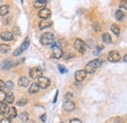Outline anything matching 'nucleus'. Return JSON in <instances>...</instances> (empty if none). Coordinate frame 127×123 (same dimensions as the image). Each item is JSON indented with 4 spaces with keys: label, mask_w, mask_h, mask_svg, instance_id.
Masks as SVG:
<instances>
[{
    "label": "nucleus",
    "mask_w": 127,
    "mask_h": 123,
    "mask_svg": "<svg viewBox=\"0 0 127 123\" xmlns=\"http://www.w3.org/2000/svg\"><path fill=\"white\" fill-rule=\"evenodd\" d=\"M102 65V61L99 60V59H96L93 61L89 62L86 65V68H85V71L86 73H89V74H92L96 71L97 68H99L100 66Z\"/></svg>",
    "instance_id": "nucleus-1"
},
{
    "label": "nucleus",
    "mask_w": 127,
    "mask_h": 123,
    "mask_svg": "<svg viewBox=\"0 0 127 123\" xmlns=\"http://www.w3.org/2000/svg\"><path fill=\"white\" fill-rule=\"evenodd\" d=\"M54 38L55 35L52 32H45L44 34H42L41 38H40V42L43 45H50L54 43Z\"/></svg>",
    "instance_id": "nucleus-2"
},
{
    "label": "nucleus",
    "mask_w": 127,
    "mask_h": 123,
    "mask_svg": "<svg viewBox=\"0 0 127 123\" xmlns=\"http://www.w3.org/2000/svg\"><path fill=\"white\" fill-rule=\"evenodd\" d=\"M52 56L55 59H60L64 56V52L62 50V48L60 47V45L58 43H53L52 46Z\"/></svg>",
    "instance_id": "nucleus-3"
},
{
    "label": "nucleus",
    "mask_w": 127,
    "mask_h": 123,
    "mask_svg": "<svg viewBox=\"0 0 127 123\" xmlns=\"http://www.w3.org/2000/svg\"><path fill=\"white\" fill-rule=\"evenodd\" d=\"M29 46H30V39H29V37H27V38L25 39V41L23 42V44L20 47H18L16 50L14 51V56H15V57L20 56L25 50H27V49L29 48Z\"/></svg>",
    "instance_id": "nucleus-4"
},
{
    "label": "nucleus",
    "mask_w": 127,
    "mask_h": 123,
    "mask_svg": "<svg viewBox=\"0 0 127 123\" xmlns=\"http://www.w3.org/2000/svg\"><path fill=\"white\" fill-rule=\"evenodd\" d=\"M73 47H74V49H75L77 52H79L80 54H83V53H85V51H86L85 42H83L79 38H77V39L74 40V42H73Z\"/></svg>",
    "instance_id": "nucleus-5"
},
{
    "label": "nucleus",
    "mask_w": 127,
    "mask_h": 123,
    "mask_svg": "<svg viewBox=\"0 0 127 123\" xmlns=\"http://www.w3.org/2000/svg\"><path fill=\"white\" fill-rule=\"evenodd\" d=\"M120 55L117 51H111L108 55V60L111 62H117L120 61Z\"/></svg>",
    "instance_id": "nucleus-6"
},
{
    "label": "nucleus",
    "mask_w": 127,
    "mask_h": 123,
    "mask_svg": "<svg viewBox=\"0 0 127 123\" xmlns=\"http://www.w3.org/2000/svg\"><path fill=\"white\" fill-rule=\"evenodd\" d=\"M38 86L40 89H46L48 86L50 85V80L49 78L46 76H41L40 78H38Z\"/></svg>",
    "instance_id": "nucleus-7"
},
{
    "label": "nucleus",
    "mask_w": 127,
    "mask_h": 123,
    "mask_svg": "<svg viewBox=\"0 0 127 123\" xmlns=\"http://www.w3.org/2000/svg\"><path fill=\"white\" fill-rule=\"evenodd\" d=\"M30 76L32 77V79H38L42 76V71L37 67H32L30 70Z\"/></svg>",
    "instance_id": "nucleus-8"
},
{
    "label": "nucleus",
    "mask_w": 127,
    "mask_h": 123,
    "mask_svg": "<svg viewBox=\"0 0 127 123\" xmlns=\"http://www.w3.org/2000/svg\"><path fill=\"white\" fill-rule=\"evenodd\" d=\"M0 38L4 41H11L14 39V34L11 32V31H3L1 34H0Z\"/></svg>",
    "instance_id": "nucleus-9"
},
{
    "label": "nucleus",
    "mask_w": 127,
    "mask_h": 123,
    "mask_svg": "<svg viewBox=\"0 0 127 123\" xmlns=\"http://www.w3.org/2000/svg\"><path fill=\"white\" fill-rule=\"evenodd\" d=\"M15 65V62L12 60H6V61L2 62L0 63V68L1 69H9L11 67H13Z\"/></svg>",
    "instance_id": "nucleus-10"
},
{
    "label": "nucleus",
    "mask_w": 127,
    "mask_h": 123,
    "mask_svg": "<svg viewBox=\"0 0 127 123\" xmlns=\"http://www.w3.org/2000/svg\"><path fill=\"white\" fill-rule=\"evenodd\" d=\"M63 108L65 111H72L75 108V103H73L72 101H65L64 103Z\"/></svg>",
    "instance_id": "nucleus-11"
},
{
    "label": "nucleus",
    "mask_w": 127,
    "mask_h": 123,
    "mask_svg": "<svg viewBox=\"0 0 127 123\" xmlns=\"http://www.w3.org/2000/svg\"><path fill=\"white\" fill-rule=\"evenodd\" d=\"M86 75H87V73H86V71H85V70H83V69H79V70H77V71L75 72L74 77H75V80H76V81L81 82V81H83V80L85 79Z\"/></svg>",
    "instance_id": "nucleus-12"
},
{
    "label": "nucleus",
    "mask_w": 127,
    "mask_h": 123,
    "mask_svg": "<svg viewBox=\"0 0 127 123\" xmlns=\"http://www.w3.org/2000/svg\"><path fill=\"white\" fill-rule=\"evenodd\" d=\"M38 16L43 20H47L48 18H50V16H51V11L47 8H43V9H41L39 11Z\"/></svg>",
    "instance_id": "nucleus-13"
},
{
    "label": "nucleus",
    "mask_w": 127,
    "mask_h": 123,
    "mask_svg": "<svg viewBox=\"0 0 127 123\" xmlns=\"http://www.w3.org/2000/svg\"><path fill=\"white\" fill-rule=\"evenodd\" d=\"M53 25V22L51 20H42L40 23H39V29L40 30H44L46 28H49Z\"/></svg>",
    "instance_id": "nucleus-14"
},
{
    "label": "nucleus",
    "mask_w": 127,
    "mask_h": 123,
    "mask_svg": "<svg viewBox=\"0 0 127 123\" xmlns=\"http://www.w3.org/2000/svg\"><path fill=\"white\" fill-rule=\"evenodd\" d=\"M46 4H47V1H45V0H36V1L33 2V6H34L35 8H38V9H40V8H41V9L45 8Z\"/></svg>",
    "instance_id": "nucleus-15"
},
{
    "label": "nucleus",
    "mask_w": 127,
    "mask_h": 123,
    "mask_svg": "<svg viewBox=\"0 0 127 123\" xmlns=\"http://www.w3.org/2000/svg\"><path fill=\"white\" fill-rule=\"evenodd\" d=\"M19 85L20 86H22V87H28L29 86V84H30V80H29V78L26 76H22L20 77V79H19Z\"/></svg>",
    "instance_id": "nucleus-16"
},
{
    "label": "nucleus",
    "mask_w": 127,
    "mask_h": 123,
    "mask_svg": "<svg viewBox=\"0 0 127 123\" xmlns=\"http://www.w3.org/2000/svg\"><path fill=\"white\" fill-rule=\"evenodd\" d=\"M9 112V107L8 105H6L5 103H1L0 104V114L2 115H6Z\"/></svg>",
    "instance_id": "nucleus-17"
},
{
    "label": "nucleus",
    "mask_w": 127,
    "mask_h": 123,
    "mask_svg": "<svg viewBox=\"0 0 127 123\" xmlns=\"http://www.w3.org/2000/svg\"><path fill=\"white\" fill-rule=\"evenodd\" d=\"M39 90H40V88H39L38 84L37 83H32L31 87L29 88V93L30 94H35V93L39 92Z\"/></svg>",
    "instance_id": "nucleus-18"
},
{
    "label": "nucleus",
    "mask_w": 127,
    "mask_h": 123,
    "mask_svg": "<svg viewBox=\"0 0 127 123\" xmlns=\"http://www.w3.org/2000/svg\"><path fill=\"white\" fill-rule=\"evenodd\" d=\"M102 40H103V42L104 43H106V44H111V35L108 33V32H105V33H103L102 34Z\"/></svg>",
    "instance_id": "nucleus-19"
},
{
    "label": "nucleus",
    "mask_w": 127,
    "mask_h": 123,
    "mask_svg": "<svg viewBox=\"0 0 127 123\" xmlns=\"http://www.w3.org/2000/svg\"><path fill=\"white\" fill-rule=\"evenodd\" d=\"M7 104H13L14 101H15V96L12 94V93H9V94H6V97H5V100H4Z\"/></svg>",
    "instance_id": "nucleus-20"
},
{
    "label": "nucleus",
    "mask_w": 127,
    "mask_h": 123,
    "mask_svg": "<svg viewBox=\"0 0 127 123\" xmlns=\"http://www.w3.org/2000/svg\"><path fill=\"white\" fill-rule=\"evenodd\" d=\"M9 13V6L8 5H2L0 7V16H6Z\"/></svg>",
    "instance_id": "nucleus-21"
},
{
    "label": "nucleus",
    "mask_w": 127,
    "mask_h": 123,
    "mask_svg": "<svg viewBox=\"0 0 127 123\" xmlns=\"http://www.w3.org/2000/svg\"><path fill=\"white\" fill-rule=\"evenodd\" d=\"M124 16H125L124 15V12L121 9H119V10H117L115 12V18H116L117 21H122L123 18H124Z\"/></svg>",
    "instance_id": "nucleus-22"
},
{
    "label": "nucleus",
    "mask_w": 127,
    "mask_h": 123,
    "mask_svg": "<svg viewBox=\"0 0 127 123\" xmlns=\"http://www.w3.org/2000/svg\"><path fill=\"white\" fill-rule=\"evenodd\" d=\"M111 31H112L116 36H118V35L120 34V29H119V27H118L117 25H111Z\"/></svg>",
    "instance_id": "nucleus-23"
},
{
    "label": "nucleus",
    "mask_w": 127,
    "mask_h": 123,
    "mask_svg": "<svg viewBox=\"0 0 127 123\" xmlns=\"http://www.w3.org/2000/svg\"><path fill=\"white\" fill-rule=\"evenodd\" d=\"M10 49H11V47H10V45H8V44H0V52L3 53V54L8 53Z\"/></svg>",
    "instance_id": "nucleus-24"
},
{
    "label": "nucleus",
    "mask_w": 127,
    "mask_h": 123,
    "mask_svg": "<svg viewBox=\"0 0 127 123\" xmlns=\"http://www.w3.org/2000/svg\"><path fill=\"white\" fill-rule=\"evenodd\" d=\"M20 119H21V121H23V122L28 121V120L30 119V115H29V113H28L27 111L22 112V113L20 114Z\"/></svg>",
    "instance_id": "nucleus-25"
},
{
    "label": "nucleus",
    "mask_w": 127,
    "mask_h": 123,
    "mask_svg": "<svg viewBox=\"0 0 127 123\" xmlns=\"http://www.w3.org/2000/svg\"><path fill=\"white\" fill-rule=\"evenodd\" d=\"M8 115H9V117L8 118H15L17 116V109L16 108H9V112H8Z\"/></svg>",
    "instance_id": "nucleus-26"
},
{
    "label": "nucleus",
    "mask_w": 127,
    "mask_h": 123,
    "mask_svg": "<svg viewBox=\"0 0 127 123\" xmlns=\"http://www.w3.org/2000/svg\"><path fill=\"white\" fill-rule=\"evenodd\" d=\"M28 104V99L27 98H22L21 100H19L18 102H17V105L19 106V107H24V106H26Z\"/></svg>",
    "instance_id": "nucleus-27"
},
{
    "label": "nucleus",
    "mask_w": 127,
    "mask_h": 123,
    "mask_svg": "<svg viewBox=\"0 0 127 123\" xmlns=\"http://www.w3.org/2000/svg\"><path fill=\"white\" fill-rule=\"evenodd\" d=\"M5 87H6L8 90H12V89L14 88V83H13V81L8 80V81L5 83Z\"/></svg>",
    "instance_id": "nucleus-28"
},
{
    "label": "nucleus",
    "mask_w": 127,
    "mask_h": 123,
    "mask_svg": "<svg viewBox=\"0 0 127 123\" xmlns=\"http://www.w3.org/2000/svg\"><path fill=\"white\" fill-rule=\"evenodd\" d=\"M58 68H59L60 72L63 73V74L64 73H65V72H67V68H65L63 64H59V65H58Z\"/></svg>",
    "instance_id": "nucleus-29"
},
{
    "label": "nucleus",
    "mask_w": 127,
    "mask_h": 123,
    "mask_svg": "<svg viewBox=\"0 0 127 123\" xmlns=\"http://www.w3.org/2000/svg\"><path fill=\"white\" fill-rule=\"evenodd\" d=\"M72 97H73V94L70 92L66 93V94L64 95V99H65V101H70V100L72 99Z\"/></svg>",
    "instance_id": "nucleus-30"
},
{
    "label": "nucleus",
    "mask_w": 127,
    "mask_h": 123,
    "mask_svg": "<svg viewBox=\"0 0 127 123\" xmlns=\"http://www.w3.org/2000/svg\"><path fill=\"white\" fill-rule=\"evenodd\" d=\"M5 97H6V93L3 90H0V103H2L5 100Z\"/></svg>",
    "instance_id": "nucleus-31"
},
{
    "label": "nucleus",
    "mask_w": 127,
    "mask_h": 123,
    "mask_svg": "<svg viewBox=\"0 0 127 123\" xmlns=\"http://www.w3.org/2000/svg\"><path fill=\"white\" fill-rule=\"evenodd\" d=\"M0 123H11V119L10 118H8V117H5V118H3Z\"/></svg>",
    "instance_id": "nucleus-32"
},
{
    "label": "nucleus",
    "mask_w": 127,
    "mask_h": 123,
    "mask_svg": "<svg viewBox=\"0 0 127 123\" xmlns=\"http://www.w3.org/2000/svg\"><path fill=\"white\" fill-rule=\"evenodd\" d=\"M12 33H13V34H18V35L21 34V32L19 31V28H18V27H15V28H14V31H13Z\"/></svg>",
    "instance_id": "nucleus-33"
},
{
    "label": "nucleus",
    "mask_w": 127,
    "mask_h": 123,
    "mask_svg": "<svg viewBox=\"0 0 127 123\" xmlns=\"http://www.w3.org/2000/svg\"><path fill=\"white\" fill-rule=\"evenodd\" d=\"M120 8H123L124 10H126V1H121L120 2Z\"/></svg>",
    "instance_id": "nucleus-34"
},
{
    "label": "nucleus",
    "mask_w": 127,
    "mask_h": 123,
    "mask_svg": "<svg viewBox=\"0 0 127 123\" xmlns=\"http://www.w3.org/2000/svg\"><path fill=\"white\" fill-rule=\"evenodd\" d=\"M69 123H82V122H81V120L78 119V118H73V119H71L69 121Z\"/></svg>",
    "instance_id": "nucleus-35"
},
{
    "label": "nucleus",
    "mask_w": 127,
    "mask_h": 123,
    "mask_svg": "<svg viewBox=\"0 0 127 123\" xmlns=\"http://www.w3.org/2000/svg\"><path fill=\"white\" fill-rule=\"evenodd\" d=\"M46 118H47V115L44 113V114H42L41 116H40V120L42 121V122H45L46 121Z\"/></svg>",
    "instance_id": "nucleus-36"
},
{
    "label": "nucleus",
    "mask_w": 127,
    "mask_h": 123,
    "mask_svg": "<svg viewBox=\"0 0 127 123\" xmlns=\"http://www.w3.org/2000/svg\"><path fill=\"white\" fill-rule=\"evenodd\" d=\"M11 20H12V17H9V18H7L6 19V22H3L4 24H6V25H9V23L11 22Z\"/></svg>",
    "instance_id": "nucleus-37"
},
{
    "label": "nucleus",
    "mask_w": 127,
    "mask_h": 123,
    "mask_svg": "<svg viewBox=\"0 0 127 123\" xmlns=\"http://www.w3.org/2000/svg\"><path fill=\"white\" fill-rule=\"evenodd\" d=\"M4 87H5V83L0 79V90H2Z\"/></svg>",
    "instance_id": "nucleus-38"
},
{
    "label": "nucleus",
    "mask_w": 127,
    "mask_h": 123,
    "mask_svg": "<svg viewBox=\"0 0 127 123\" xmlns=\"http://www.w3.org/2000/svg\"><path fill=\"white\" fill-rule=\"evenodd\" d=\"M114 123H123V121H122L121 118H116V119L114 120Z\"/></svg>",
    "instance_id": "nucleus-39"
},
{
    "label": "nucleus",
    "mask_w": 127,
    "mask_h": 123,
    "mask_svg": "<svg viewBox=\"0 0 127 123\" xmlns=\"http://www.w3.org/2000/svg\"><path fill=\"white\" fill-rule=\"evenodd\" d=\"M58 94H59V91H57V92H56V95H55V98H54V101H53L54 103H56V102H57V98H58Z\"/></svg>",
    "instance_id": "nucleus-40"
},
{
    "label": "nucleus",
    "mask_w": 127,
    "mask_h": 123,
    "mask_svg": "<svg viewBox=\"0 0 127 123\" xmlns=\"http://www.w3.org/2000/svg\"><path fill=\"white\" fill-rule=\"evenodd\" d=\"M126 58H127V56L126 55H124V57H123V61L126 62Z\"/></svg>",
    "instance_id": "nucleus-41"
},
{
    "label": "nucleus",
    "mask_w": 127,
    "mask_h": 123,
    "mask_svg": "<svg viewBox=\"0 0 127 123\" xmlns=\"http://www.w3.org/2000/svg\"><path fill=\"white\" fill-rule=\"evenodd\" d=\"M61 123H63V122H61Z\"/></svg>",
    "instance_id": "nucleus-42"
}]
</instances>
